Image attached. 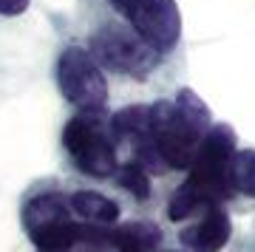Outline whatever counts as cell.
Listing matches in <instances>:
<instances>
[{
	"mask_svg": "<svg viewBox=\"0 0 255 252\" xmlns=\"http://www.w3.org/2000/svg\"><path fill=\"white\" fill-rule=\"evenodd\" d=\"M128 26L139 31L159 54L173 57L182 48V11L176 0H105Z\"/></svg>",
	"mask_w": 255,
	"mask_h": 252,
	"instance_id": "52a82bcc",
	"label": "cell"
},
{
	"mask_svg": "<svg viewBox=\"0 0 255 252\" xmlns=\"http://www.w3.org/2000/svg\"><path fill=\"white\" fill-rule=\"evenodd\" d=\"M159 244H162V230L145 218L108 227V247H114L117 252H153Z\"/></svg>",
	"mask_w": 255,
	"mask_h": 252,
	"instance_id": "9c48e42d",
	"label": "cell"
},
{
	"mask_svg": "<svg viewBox=\"0 0 255 252\" xmlns=\"http://www.w3.org/2000/svg\"><path fill=\"white\" fill-rule=\"evenodd\" d=\"M182 252H193V250H182Z\"/></svg>",
	"mask_w": 255,
	"mask_h": 252,
	"instance_id": "5bb4252c",
	"label": "cell"
},
{
	"mask_svg": "<svg viewBox=\"0 0 255 252\" xmlns=\"http://www.w3.org/2000/svg\"><path fill=\"white\" fill-rule=\"evenodd\" d=\"M20 221L37 252H68L82 238V221L71 210V198L54 190L28 196Z\"/></svg>",
	"mask_w": 255,
	"mask_h": 252,
	"instance_id": "277c9868",
	"label": "cell"
},
{
	"mask_svg": "<svg viewBox=\"0 0 255 252\" xmlns=\"http://www.w3.org/2000/svg\"><path fill=\"white\" fill-rule=\"evenodd\" d=\"M28 3L31 0H0V14L3 17H17L28 9Z\"/></svg>",
	"mask_w": 255,
	"mask_h": 252,
	"instance_id": "4fadbf2b",
	"label": "cell"
},
{
	"mask_svg": "<svg viewBox=\"0 0 255 252\" xmlns=\"http://www.w3.org/2000/svg\"><path fill=\"white\" fill-rule=\"evenodd\" d=\"M57 88L82 114H105L108 108V80L105 68L88 51V45H65L54 65Z\"/></svg>",
	"mask_w": 255,
	"mask_h": 252,
	"instance_id": "5b68a950",
	"label": "cell"
},
{
	"mask_svg": "<svg viewBox=\"0 0 255 252\" xmlns=\"http://www.w3.org/2000/svg\"><path fill=\"white\" fill-rule=\"evenodd\" d=\"M68 198H71V210L77 213V218L85 221V224H97V227L119 224V204L114 198L94 193V190H77Z\"/></svg>",
	"mask_w": 255,
	"mask_h": 252,
	"instance_id": "30bf717a",
	"label": "cell"
},
{
	"mask_svg": "<svg viewBox=\"0 0 255 252\" xmlns=\"http://www.w3.org/2000/svg\"><path fill=\"white\" fill-rule=\"evenodd\" d=\"M91 17L85 45L105 71L128 80H150L167 60L139 31L128 26L108 3L91 9Z\"/></svg>",
	"mask_w": 255,
	"mask_h": 252,
	"instance_id": "7a4b0ae2",
	"label": "cell"
},
{
	"mask_svg": "<svg viewBox=\"0 0 255 252\" xmlns=\"http://www.w3.org/2000/svg\"><path fill=\"white\" fill-rule=\"evenodd\" d=\"M153 139L164 164L173 170H187L196 159L201 139L213 127L207 102L193 88H179L173 99H159L150 105Z\"/></svg>",
	"mask_w": 255,
	"mask_h": 252,
	"instance_id": "3957f363",
	"label": "cell"
},
{
	"mask_svg": "<svg viewBox=\"0 0 255 252\" xmlns=\"http://www.w3.org/2000/svg\"><path fill=\"white\" fill-rule=\"evenodd\" d=\"M233 238V216L227 201H216L199 213V221H193L187 230L179 233V241L193 252H221Z\"/></svg>",
	"mask_w": 255,
	"mask_h": 252,
	"instance_id": "ba28073f",
	"label": "cell"
},
{
	"mask_svg": "<svg viewBox=\"0 0 255 252\" xmlns=\"http://www.w3.org/2000/svg\"><path fill=\"white\" fill-rule=\"evenodd\" d=\"M119 187L128 190L136 201H147L150 198V170L139 159H130V162L119 164Z\"/></svg>",
	"mask_w": 255,
	"mask_h": 252,
	"instance_id": "7c38bea8",
	"label": "cell"
},
{
	"mask_svg": "<svg viewBox=\"0 0 255 252\" xmlns=\"http://www.w3.org/2000/svg\"><path fill=\"white\" fill-rule=\"evenodd\" d=\"M238 150L236 130L227 122H219L201 139L196 159L187 167V179L173 190L167 201L170 221H184L201 213L216 201H230L236 190L230 184V159Z\"/></svg>",
	"mask_w": 255,
	"mask_h": 252,
	"instance_id": "6da1fadb",
	"label": "cell"
},
{
	"mask_svg": "<svg viewBox=\"0 0 255 252\" xmlns=\"http://www.w3.org/2000/svg\"><path fill=\"white\" fill-rule=\"evenodd\" d=\"M102 114H77L65 122L63 127V147L77 164L91 179H111L117 176L119 162L111 136L102 127Z\"/></svg>",
	"mask_w": 255,
	"mask_h": 252,
	"instance_id": "8992f818",
	"label": "cell"
},
{
	"mask_svg": "<svg viewBox=\"0 0 255 252\" xmlns=\"http://www.w3.org/2000/svg\"><path fill=\"white\" fill-rule=\"evenodd\" d=\"M230 184L236 196L255 198V147H238L230 159Z\"/></svg>",
	"mask_w": 255,
	"mask_h": 252,
	"instance_id": "8fae6325",
	"label": "cell"
}]
</instances>
